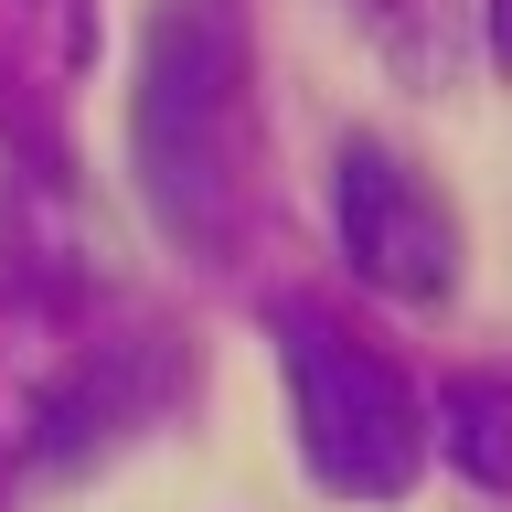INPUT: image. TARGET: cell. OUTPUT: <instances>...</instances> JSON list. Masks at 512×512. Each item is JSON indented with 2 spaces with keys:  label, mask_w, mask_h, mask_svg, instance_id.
Masks as SVG:
<instances>
[{
  "label": "cell",
  "mask_w": 512,
  "mask_h": 512,
  "mask_svg": "<svg viewBox=\"0 0 512 512\" xmlns=\"http://www.w3.org/2000/svg\"><path fill=\"white\" fill-rule=\"evenodd\" d=\"M278 363H288L299 459H310L320 491L395 502V491L427 470V406H416V384L395 374L363 331H342L320 299H278Z\"/></svg>",
  "instance_id": "7a4b0ae2"
},
{
  "label": "cell",
  "mask_w": 512,
  "mask_h": 512,
  "mask_svg": "<svg viewBox=\"0 0 512 512\" xmlns=\"http://www.w3.org/2000/svg\"><path fill=\"white\" fill-rule=\"evenodd\" d=\"M438 427H448V448H459V470H470L480 491H502V384H491V374L448 384V395H438Z\"/></svg>",
  "instance_id": "5b68a950"
},
{
  "label": "cell",
  "mask_w": 512,
  "mask_h": 512,
  "mask_svg": "<svg viewBox=\"0 0 512 512\" xmlns=\"http://www.w3.org/2000/svg\"><path fill=\"white\" fill-rule=\"evenodd\" d=\"M363 22L384 32V54L448 86V75H470V54L491 43V0H363Z\"/></svg>",
  "instance_id": "277c9868"
},
{
  "label": "cell",
  "mask_w": 512,
  "mask_h": 512,
  "mask_svg": "<svg viewBox=\"0 0 512 512\" xmlns=\"http://www.w3.org/2000/svg\"><path fill=\"white\" fill-rule=\"evenodd\" d=\"M139 192L171 246L224 256L246 214V32L224 0H160L139 43Z\"/></svg>",
  "instance_id": "6da1fadb"
},
{
  "label": "cell",
  "mask_w": 512,
  "mask_h": 512,
  "mask_svg": "<svg viewBox=\"0 0 512 512\" xmlns=\"http://www.w3.org/2000/svg\"><path fill=\"white\" fill-rule=\"evenodd\" d=\"M331 235H342L352 278L384 288V299H448L459 288V214L438 203V182L395 139H342V160H331Z\"/></svg>",
  "instance_id": "3957f363"
}]
</instances>
